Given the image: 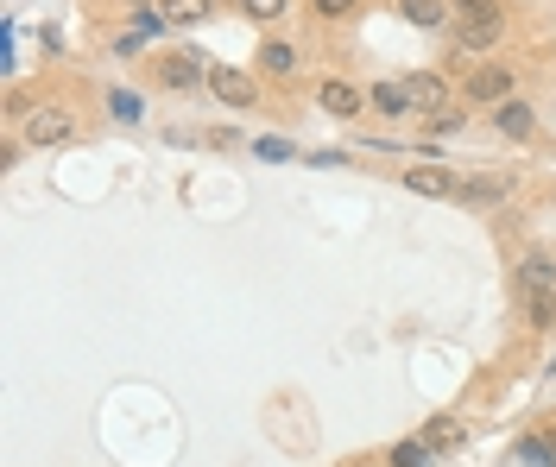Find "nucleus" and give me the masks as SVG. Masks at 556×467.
<instances>
[{
	"label": "nucleus",
	"mask_w": 556,
	"mask_h": 467,
	"mask_svg": "<svg viewBox=\"0 0 556 467\" xmlns=\"http://www.w3.org/2000/svg\"><path fill=\"white\" fill-rule=\"evenodd\" d=\"M449 26H455V45L462 51H487V45H500V7L493 0H455L449 7Z\"/></svg>",
	"instance_id": "f257e3e1"
},
{
	"label": "nucleus",
	"mask_w": 556,
	"mask_h": 467,
	"mask_svg": "<svg viewBox=\"0 0 556 467\" xmlns=\"http://www.w3.org/2000/svg\"><path fill=\"white\" fill-rule=\"evenodd\" d=\"M468 101H487V108L512 101V70L506 64H474L468 70Z\"/></svg>",
	"instance_id": "f03ea898"
},
{
	"label": "nucleus",
	"mask_w": 556,
	"mask_h": 467,
	"mask_svg": "<svg viewBox=\"0 0 556 467\" xmlns=\"http://www.w3.org/2000/svg\"><path fill=\"white\" fill-rule=\"evenodd\" d=\"M209 89H215V101H228V108H253V76L234 70V64H209Z\"/></svg>",
	"instance_id": "7ed1b4c3"
},
{
	"label": "nucleus",
	"mask_w": 556,
	"mask_h": 467,
	"mask_svg": "<svg viewBox=\"0 0 556 467\" xmlns=\"http://www.w3.org/2000/svg\"><path fill=\"white\" fill-rule=\"evenodd\" d=\"M316 101H323V114H335V120H348V114H361V108H373V101H367V89H354V83H342V76H329V83L316 89Z\"/></svg>",
	"instance_id": "20e7f679"
},
{
	"label": "nucleus",
	"mask_w": 556,
	"mask_h": 467,
	"mask_svg": "<svg viewBox=\"0 0 556 467\" xmlns=\"http://www.w3.org/2000/svg\"><path fill=\"white\" fill-rule=\"evenodd\" d=\"M70 133H76V120H70L64 108H38V114L26 120V139H32V146H64Z\"/></svg>",
	"instance_id": "39448f33"
},
{
	"label": "nucleus",
	"mask_w": 556,
	"mask_h": 467,
	"mask_svg": "<svg viewBox=\"0 0 556 467\" xmlns=\"http://www.w3.org/2000/svg\"><path fill=\"white\" fill-rule=\"evenodd\" d=\"M493 127H500L506 139H531V133H538V108L512 95V101H500V108H493Z\"/></svg>",
	"instance_id": "423d86ee"
},
{
	"label": "nucleus",
	"mask_w": 556,
	"mask_h": 467,
	"mask_svg": "<svg viewBox=\"0 0 556 467\" xmlns=\"http://www.w3.org/2000/svg\"><path fill=\"white\" fill-rule=\"evenodd\" d=\"M405 190H411V196H455L462 184H455L443 165H411V171H405Z\"/></svg>",
	"instance_id": "0eeeda50"
},
{
	"label": "nucleus",
	"mask_w": 556,
	"mask_h": 467,
	"mask_svg": "<svg viewBox=\"0 0 556 467\" xmlns=\"http://www.w3.org/2000/svg\"><path fill=\"white\" fill-rule=\"evenodd\" d=\"M405 89H411V101H417V108H424V114H443L449 108V83H443V76H405Z\"/></svg>",
	"instance_id": "6e6552de"
},
{
	"label": "nucleus",
	"mask_w": 556,
	"mask_h": 467,
	"mask_svg": "<svg viewBox=\"0 0 556 467\" xmlns=\"http://www.w3.org/2000/svg\"><path fill=\"white\" fill-rule=\"evenodd\" d=\"M367 101H373V114H392V120H399V114H411V108H417V101H411V89H405V83H373V89H367Z\"/></svg>",
	"instance_id": "1a4fd4ad"
},
{
	"label": "nucleus",
	"mask_w": 556,
	"mask_h": 467,
	"mask_svg": "<svg viewBox=\"0 0 556 467\" xmlns=\"http://www.w3.org/2000/svg\"><path fill=\"white\" fill-rule=\"evenodd\" d=\"M196 76H209V70L196 64V57H184V51L158 64V83H165V89H196Z\"/></svg>",
	"instance_id": "9d476101"
},
{
	"label": "nucleus",
	"mask_w": 556,
	"mask_h": 467,
	"mask_svg": "<svg viewBox=\"0 0 556 467\" xmlns=\"http://www.w3.org/2000/svg\"><path fill=\"white\" fill-rule=\"evenodd\" d=\"M519 291H525V297H538V291H556V266H550L544 253H531L525 266H519Z\"/></svg>",
	"instance_id": "9b49d317"
},
{
	"label": "nucleus",
	"mask_w": 556,
	"mask_h": 467,
	"mask_svg": "<svg viewBox=\"0 0 556 467\" xmlns=\"http://www.w3.org/2000/svg\"><path fill=\"white\" fill-rule=\"evenodd\" d=\"M158 13H165V26H196L209 13V0H158Z\"/></svg>",
	"instance_id": "f8f14e48"
},
{
	"label": "nucleus",
	"mask_w": 556,
	"mask_h": 467,
	"mask_svg": "<svg viewBox=\"0 0 556 467\" xmlns=\"http://www.w3.org/2000/svg\"><path fill=\"white\" fill-rule=\"evenodd\" d=\"M399 13L411 19V26H443L449 7H443V0H399Z\"/></svg>",
	"instance_id": "ddd939ff"
},
{
	"label": "nucleus",
	"mask_w": 556,
	"mask_h": 467,
	"mask_svg": "<svg viewBox=\"0 0 556 467\" xmlns=\"http://www.w3.org/2000/svg\"><path fill=\"white\" fill-rule=\"evenodd\" d=\"M260 64H266V70H272V76H291V70H297V51H291V45H285V38H272V45H266V51H260Z\"/></svg>",
	"instance_id": "4468645a"
},
{
	"label": "nucleus",
	"mask_w": 556,
	"mask_h": 467,
	"mask_svg": "<svg viewBox=\"0 0 556 467\" xmlns=\"http://www.w3.org/2000/svg\"><path fill=\"white\" fill-rule=\"evenodd\" d=\"M525 322H531V329H550V322H556V291L525 297Z\"/></svg>",
	"instance_id": "2eb2a0df"
},
{
	"label": "nucleus",
	"mask_w": 556,
	"mask_h": 467,
	"mask_svg": "<svg viewBox=\"0 0 556 467\" xmlns=\"http://www.w3.org/2000/svg\"><path fill=\"white\" fill-rule=\"evenodd\" d=\"M430 461V442L417 436V442H399V449H392V467H424Z\"/></svg>",
	"instance_id": "dca6fc26"
},
{
	"label": "nucleus",
	"mask_w": 556,
	"mask_h": 467,
	"mask_svg": "<svg viewBox=\"0 0 556 467\" xmlns=\"http://www.w3.org/2000/svg\"><path fill=\"white\" fill-rule=\"evenodd\" d=\"M500 190H506V184H493V177H474V184H462L455 196H468V202H493Z\"/></svg>",
	"instance_id": "f3484780"
},
{
	"label": "nucleus",
	"mask_w": 556,
	"mask_h": 467,
	"mask_svg": "<svg viewBox=\"0 0 556 467\" xmlns=\"http://www.w3.org/2000/svg\"><path fill=\"white\" fill-rule=\"evenodd\" d=\"M108 108L121 114V120H139V95H133V89H114V95H108Z\"/></svg>",
	"instance_id": "a211bd4d"
},
{
	"label": "nucleus",
	"mask_w": 556,
	"mask_h": 467,
	"mask_svg": "<svg viewBox=\"0 0 556 467\" xmlns=\"http://www.w3.org/2000/svg\"><path fill=\"white\" fill-rule=\"evenodd\" d=\"M424 442H430V449H443V442H455V423H449V417H436L430 430H424Z\"/></svg>",
	"instance_id": "6ab92c4d"
},
{
	"label": "nucleus",
	"mask_w": 556,
	"mask_h": 467,
	"mask_svg": "<svg viewBox=\"0 0 556 467\" xmlns=\"http://www.w3.org/2000/svg\"><path fill=\"white\" fill-rule=\"evenodd\" d=\"M241 7H247L253 19H278V13H285V0H241Z\"/></svg>",
	"instance_id": "aec40b11"
},
{
	"label": "nucleus",
	"mask_w": 556,
	"mask_h": 467,
	"mask_svg": "<svg viewBox=\"0 0 556 467\" xmlns=\"http://www.w3.org/2000/svg\"><path fill=\"white\" fill-rule=\"evenodd\" d=\"M519 461H525V467H550V449H544V442H525Z\"/></svg>",
	"instance_id": "412c9836"
},
{
	"label": "nucleus",
	"mask_w": 556,
	"mask_h": 467,
	"mask_svg": "<svg viewBox=\"0 0 556 467\" xmlns=\"http://www.w3.org/2000/svg\"><path fill=\"white\" fill-rule=\"evenodd\" d=\"M455 127H462V114H455V108H443V114L430 120V133H455Z\"/></svg>",
	"instance_id": "4be33fe9"
},
{
	"label": "nucleus",
	"mask_w": 556,
	"mask_h": 467,
	"mask_svg": "<svg viewBox=\"0 0 556 467\" xmlns=\"http://www.w3.org/2000/svg\"><path fill=\"white\" fill-rule=\"evenodd\" d=\"M253 152H260V158H291V146H285V139H260Z\"/></svg>",
	"instance_id": "5701e85b"
},
{
	"label": "nucleus",
	"mask_w": 556,
	"mask_h": 467,
	"mask_svg": "<svg viewBox=\"0 0 556 467\" xmlns=\"http://www.w3.org/2000/svg\"><path fill=\"white\" fill-rule=\"evenodd\" d=\"M354 7H361V0H316V13H329V19L335 13H354Z\"/></svg>",
	"instance_id": "b1692460"
}]
</instances>
